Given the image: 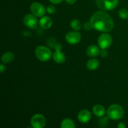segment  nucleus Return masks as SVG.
<instances>
[{
    "label": "nucleus",
    "instance_id": "nucleus-5",
    "mask_svg": "<svg viewBox=\"0 0 128 128\" xmlns=\"http://www.w3.org/2000/svg\"><path fill=\"white\" fill-rule=\"evenodd\" d=\"M98 43L100 48L106 50L112 44V38L111 35L108 33H102L99 36Z\"/></svg>",
    "mask_w": 128,
    "mask_h": 128
},
{
    "label": "nucleus",
    "instance_id": "nucleus-12",
    "mask_svg": "<svg viewBox=\"0 0 128 128\" xmlns=\"http://www.w3.org/2000/svg\"><path fill=\"white\" fill-rule=\"evenodd\" d=\"M40 26L44 30H48L50 28L52 25V21L49 16H43L39 21Z\"/></svg>",
    "mask_w": 128,
    "mask_h": 128
},
{
    "label": "nucleus",
    "instance_id": "nucleus-14",
    "mask_svg": "<svg viewBox=\"0 0 128 128\" xmlns=\"http://www.w3.org/2000/svg\"><path fill=\"white\" fill-rule=\"evenodd\" d=\"M92 112L98 117H102L105 115L106 110L104 107L101 104H96L92 108Z\"/></svg>",
    "mask_w": 128,
    "mask_h": 128
},
{
    "label": "nucleus",
    "instance_id": "nucleus-21",
    "mask_svg": "<svg viewBox=\"0 0 128 128\" xmlns=\"http://www.w3.org/2000/svg\"><path fill=\"white\" fill-rule=\"evenodd\" d=\"M83 28L86 31H90L91 29H92V26L91 22H86L85 23H84Z\"/></svg>",
    "mask_w": 128,
    "mask_h": 128
},
{
    "label": "nucleus",
    "instance_id": "nucleus-10",
    "mask_svg": "<svg viewBox=\"0 0 128 128\" xmlns=\"http://www.w3.org/2000/svg\"><path fill=\"white\" fill-rule=\"evenodd\" d=\"M24 24L26 27L31 29H34L36 28L38 25V20L36 16L32 14H28L24 16L23 19Z\"/></svg>",
    "mask_w": 128,
    "mask_h": 128
},
{
    "label": "nucleus",
    "instance_id": "nucleus-2",
    "mask_svg": "<svg viewBox=\"0 0 128 128\" xmlns=\"http://www.w3.org/2000/svg\"><path fill=\"white\" fill-rule=\"evenodd\" d=\"M124 114V111L122 106L119 104H112L108 108L107 111L108 118L112 120H120Z\"/></svg>",
    "mask_w": 128,
    "mask_h": 128
},
{
    "label": "nucleus",
    "instance_id": "nucleus-1",
    "mask_svg": "<svg viewBox=\"0 0 128 128\" xmlns=\"http://www.w3.org/2000/svg\"><path fill=\"white\" fill-rule=\"evenodd\" d=\"M92 28L101 32H109L114 28L112 18L104 11H100L95 12L90 20Z\"/></svg>",
    "mask_w": 128,
    "mask_h": 128
},
{
    "label": "nucleus",
    "instance_id": "nucleus-9",
    "mask_svg": "<svg viewBox=\"0 0 128 128\" xmlns=\"http://www.w3.org/2000/svg\"><path fill=\"white\" fill-rule=\"evenodd\" d=\"M56 48V52H54L52 54L53 60L58 64H62L66 60V57L63 52L61 51V46L59 43H57L55 46Z\"/></svg>",
    "mask_w": 128,
    "mask_h": 128
},
{
    "label": "nucleus",
    "instance_id": "nucleus-3",
    "mask_svg": "<svg viewBox=\"0 0 128 128\" xmlns=\"http://www.w3.org/2000/svg\"><path fill=\"white\" fill-rule=\"evenodd\" d=\"M35 55L41 61H48L52 56V51L44 46H39L35 50Z\"/></svg>",
    "mask_w": 128,
    "mask_h": 128
},
{
    "label": "nucleus",
    "instance_id": "nucleus-17",
    "mask_svg": "<svg viewBox=\"0 0 128 128\" xmlns=\"http://www.w3.org/2000/svg\"><path fill=\"white\" fill-rule=\"evenodd\" d=\"M61 128H75L74 122L71 119H64L61 123Z\"/></svg>",
    "mask_w": 128,
    "mask_h": 128
},
{
    "label": "nucleus",
    "instance_id": "nucleus-18",
    "mask_svg": "<svg viewBox=\"0 0 128 128\" xmlns=\"http://www.w3.org/2000/svg\"><path fill=\"white\" fill-rule=\"evenodd\" d=\"M71 27L75 31H79L81 30V22L78 20H73L71 22Z\"/></svg>",
    "mask_w": 128,
    "mask_h": 128
},
{
    "label": "nucleus",
    "instance_id": "nucleus-24",
    "mask_svg": "<svg viewBox=\"0 0 128 128\" xmlns=\"http://www.w3.org/2000/svg\"><path fill=\"white\" fill-rule=\"evenodd\" d=\"M5 70H6V66L4 64L3 62H2V63L1 64V65H0V71H1V73H3L4 71Z\"/></svg>",
    "mask_w": 128,
    "mask_h": 128
},
{
    "label": "nucleus",
    "instance_id": "nucleus-13",
    "mask_svg": "<svg viewBox=\"0 0 128 128\" xmlns=\"http://www.w3.org/2000/svg\"><path fill=\"white\" fill-rule=\"evenodd\" d=\"M100 50L98 46L96 45H90L87 48L86 54L90 57H96L100 54Z\"/></svg>",
    "mask_w": 128,
    "mask_h": 128
},
{
    "label": "nucleus",
    "instance_id": "nucleus-4",
    "mask_svg": "<svg viewBox=\"0 0 128 128\" xmlns=\"http://www.w3.org/2000/svg\"><path fill=\"white\" fill-rule=\"evenodd\" d=\"M119 0H96L99 8L103 11H111L117 7Z\"/></svg>",
    "mask_w": 128,
    "mask_h": 128
},
{
    "label": "nucleus",
    "instance_id": "nucleus-8",
    "mask_svg": "<svg viewBox=\"0 0 128 128\" xmlns=\"http://www.w3.org/2000/svg\"><path fill=\"white\" fill-rule=\"evenodd\" d=\"M66 42L70 44H76L79 43L81 40V35L77 31H70L65 36Z\"/></svg>",
    "mask_w": 128,
    "mask_h": 128
},
{
    "label": "nucleus",
    "instance_id": "nucleus-6",
    "mask_svg": "<svg viewBox=\"0 0 128 128\" xmlns=\"http://www.w3.org/2000/svg\"><path fill=\"white\" fill-rule=\"evenodd\" d=\"M46 118L41 114L34 115L31 119V126L34 128H42L46 125Z\"/></svg>",
    "mask_w": 128,
    "mask_h": 128
},
{
    "label": "nucleus",
    "instance_id": "nucleus-20",
    "mask_svg": "<svg viewBox=\"0 0 128 128\" xmlns=\"http://www.w3.org/2000/svg\"><path fill=\"white\" fill-rule=\"evenodd\" d=\"M46 11L49 14H53L56 12V8L53 5H49L46 8Z\"/></svg>",
    "mask_w": 128,
    "mask_h": 128
},
{
    "label": "nucleus",
    "instance_id": "nucleus-22",
    "mask_svg": "<svg viewBox=\"0 0 128 128\" xmlns=\"http://www.w3.org/2000/svg\"><path fill=\"white\" fill-rule=\"evenodd\" d=\"M100 54L102 57H106L108 55V52L106 49H101V51H100Z\"/></svg>",
    "mask_w": 128,
    "mask_h": 128
},
{
    "label": "nucleus",
    "instance_id": "nucleus-19",
    "mask_svg": "<svg viewBox=\"0 0 128 128\" xmlns=\"http://www.w3.org/2000/svg\"><path fill=\"white\" fill-rule=\"evenodd\" d=\"M119 16L122 20H126L128 18V11L124 8L121 9L119 11Z\"/></svg>",
    "mask_w": 128,
    "mask_h": 128
},
{
    "label": "nucleus",
    "instance_id": "nucleus-16",
    "mask_svg": "<svg viewBox=\"0 0 128 128\" xmlns=\"http://www.w3.org/2000/svg\"><path fill=\"white\" fill-rule=\"evenodd\" d=\"M14 60V54L11 52H5L1 57V61L4 64H9Z\"/></svg>",
    "mask_w": 128,
    "mask_h": 128
},
{
    "label": "nucleus",
    "instance_id": "nucleus-23",
    "mask_svg": "<svg viewBox=\"0 0 128 128\" xmlns=\"http://www.w3.org/2000/svg\"><path fill=\"white\" fill-rule=\"evenodd\" d=\"M49 1H50V2L54 4H58L62 2L63 0H49Z\"/></svg>",
    "mask_w": 128,
    "mask_h": 128
},
{
    "label": "nucleus",
    "instance_id": "nucleus-26",
    "mask_svg": "<svg viewBox=\"0 0 128 128\" xmlns=\"http://www.w3.org/2000/svg\"><path fill=\"white\" fill-rule=\"evenodd\" d=\"M118 128H126V125L124 124V122H120V123L118 124Z\"/></svg>",
    "mask_w": 128,
    "mask_h": 128
},
{
    "label": "nucleus",
    "instance_id": "nucleus-11",
    "mask_svg": "<svg viewBox=\"0 0 128 128\" xmlns=\"http://www.w3.org/2000/svg\"><path fill=\"white\" fill-rule=\"evenodd\" d=\"M91 112L87 110H82L78 113V120L81 123H86L91 120Z\"/></svg>",
    "mask_w": 128,
    "mask_h": 128
},
{
    "label": "nucleus",
    "instance_id": "nucleus-25",
    "mask_svg": "<svg viewBox=\"0 0 128 128\" xmlns=\"http://www.w3.org/2000/svg\"><path fill=\"white\" fill-rule=\"evenodd\" d=\"M65 1H66V3L68 4H74L76 2V0H65Z\"/></svg>",
    "mask_w": 128,
    "mask_h": 128
},
{
    "label": "nucleus",
    "instance_id": "nucleus-7",
    "mask_svg": "<svg viewBox=\"0 0 128 128\" xmlns=\"http://www.w3.org/2000/svg\"><path fill=\"white\" fill-rule=\"evenodd\" d=\"M31 12L36 17H42L46 13V9L42 4L38 2H34L30 7Z\"/></svg>",
    "mask_w": 128,
    "mask_h": 128
},
{
    "label": "nucleus",
    "instance_id": "nucleus-15",
    "mask_svg": "<svg viewBox=\"0 0 128 128\" xmlns=\"http://www.w3.org/2000/svg\"><path fill=\"white\" fill-rule=\"evenodd\" d=\"M86 66H87L88 70H90V71L96 70L100 66V61L96 58L90 59L87 62Z\"/></svg>",
    "mask_w": 128,
    "mask_h": 128
}]
</instances>
